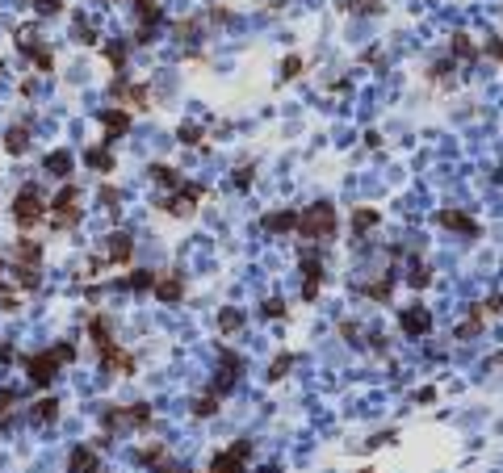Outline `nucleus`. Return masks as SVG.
<instances>
[{"instance_id": "nucleus-45", "label": "nucleus", "mask_w": 503, "mask_h": 473, "mask_svg": "<svg viewBox=\"0 0 503 473\" xmlns=\"http://www.w3.org/2000/svg\"><path fill=\"white\" fill-rule=\"evenodd\" d=\"M487 50H491L495 59H503V38H495V42H487Z\"/></svg>"}, {"instance_id": "nucleus-15", "label": "nucleus", "mask_w": 503, "mask_h": 473, "mask_svg": "<svg viewBox=\"0 0 503 473\" xmlns=\"http://www.w3.org/2000/svg\"><path fill=\"white\" fill-rule=\"evenodd\" d=\"M260 226L273 231V235H285V231H298V214L294 210H277V214H264Z\"/></svg>"}, {"instance_id": "nucleus-17", "label": "nucleus", "mask_w": 503, "mask_h": 473, "mask_svg": "<svg viewBox=\"0 0 503 473\" xmlns=\"http://www.w3.org/2000/svg\"><path fill=\"white\" fill-rule=\"evenodd\" d=\"M101 126H105V134H109L105 143H113L118 134L130 130V113H122V109H105V113H101Z\"/></svg>"}, {"instance_id": "nucleus-39", "label": "nucleus", "mask_w": 503, "mask_h": 473, "mask_svg": "<svg viewBox=\"0 0 503 473\" xmlns=\"http://www.w3.org/2000/svg\"><path fill=\"white\" fill-rule=\"evenodd\" d=\"M76 34H80V42H97V29H92L88 21H80V25H76Z\"/></svg>"}, {"instance_id": "nucleus-10", "label": "nucleus", "mask_w": 503, "mask_h": 473, "mask_svg": "<svg viewBox=\"0 0 503 473\" xmlns=\"http://www.w3.org/2000/svg\"><path fill=\"white\" fill-rule=\"evenodd\" d=\"M101 449L97 444H80V449H71V457H67V473H101V457H97Z\"/></svg>"}, {"instance_id": "nucleus-33", "label": "nucleus", "mask_w": 503, "mask_h": 473, "mask_svg": "<svg viewBox=\"0 0 503 473\" xmlns=\"http://www.w3.org/2000/svg\"><path fill=\"white\" fill-rule=\"evenodd\" d=\"M344 8H348V13H357V17H365V13H378V8H382V0H344Z\"/></svg>"}, {"instance_id": "nucleus-42", "label": "nucleus", "mask_w": 503, "mask_h": 473, "mask_svg": "<svg viewBox=\"0 0 503 473\" xmlns=\"http://www.w3.org/2000/svg\"><path fill=\"white\" fill-rule=\"evenodd\" d=\"M483 310H487V314H503V293L491 298V302H483Z\"/></svg>"}, {"instance_id": "nucleus-34", "label": "nucleus", "mask_w": 503, "mask_h": 473, "mask_svg": "<svg viewBox=\"0 0 503 473\" xmlns=\"http://www.w3.org/2000/svg\"><path fill=\"white\" fill-rule=\"evenodd\" d=\"M290 369H294V356H277V361H273V373H269V377H273V381H281Z\"/></svg>"}, {"instance_id": "nucleus-1", "label": "nucleus", "mask_w": 503, "mask_h": 473, "mask_svg": "<svg viewBox=\"0 0 503 473\" xmlns=\"http://www.w3.org/2000/svg\"><path fill=\"white\" fill-rule=\"evenodd\" d=\"M71 361H76V348H71V344H55V348H46V352L25 356V373H29L34 386H50V381L59 377V369L71 365Z\"/></svg>"}, {"instance_id": "nucleus-24", "label": "nucleus", "mask_w": 503, "mask_h": 473, "mask_svg": "<svg viewBox=\"0 0 503 473\" xmlns=\"http://www.w3.org/2000/svg\"><path fill=\"white\" fill-rule=\"evenodd\" d=\"M4 147H8L13 155H21V151L29 147V126H13V130L4 134Z\"/></svg>"}, {"instance_id": "nucleus-32", "label": "nucleus", "mask_w": 503, "mask_h": 473, "mask_svg": "<svg viewBox=\"0 0 503 473\" xmlns=\"http://www.w3.org/2000/svg\"><path fill=\"white\" fill-rule=\"evenodd\" d=\"M218 402H222L218 394H206V398H197V402H193V415H201V419H206V415H214V411H218Z\"/></svg>"}, {"instance_id": "nucleus-6", "label": "nucleus", "mask_w": 503, "mask_h": 473, "mask_svg": "<svg viewBox=\"0 0 503 473\" xmlns=\"http://www.w3.org/2000/svg\"><path fill=\"white\" fill-rule=\"evenodd\" d=\"M197 201H201V184H180V189H172V197L160 201V210L172 218H189L197 210Z\"/></svg>"}, {"instance_id": "nucleus-2", "label": "nucleus", "mask_w": 503, "mask_h": 473, "mask_svg": "<svg viewBox=\"0 0 503 473\" xmlns=\"http://www.w3.org/2000/svg\"><path fill=\"white\" fill-rule=\"evenodd\" d=\"M298 239H306V243H332L336 239V205H327V201L306 205L298 214Z\"/></svg>"}, {"instance_id": "nucleus-9", "label": "nucleus", "mask_w": 503, "mask_h": 473, "mask_svg": "<svg viewBox=\"0 0 503 473\" xmlns=\"http://www.w3.org/2000/svg\"><path fill=\"white\" fill-rule=\"evenodd\" d=\"M97 352H101V369H105V373L134 377V356H130L126 348H118V344H105V348H97Z\"/></svg>"}, {"instance_id": "nucleus-46", "label": "nucleus", "mask_w": 503, "mask_h": 473, "mask_svg": "<svg viewBox=\"0 0 503 473\" xmlns=\"http://www.w3.org/2000/svg\"><path fill=\"white\" fill-rule=\"evenodd\" d=\"M361 473H374V470H361Z\"/></svg>"}, {"instance_id": "nucleus-19", "label": "nucleus", "mask_w": 503, "mask_h": 473, "mask_svg": "<svg viewBox=\"0 0 503 473\" xmlns=\"http://www.w3.org/2000/svg\"><path fill=\"white\" fill-rule=\"evenodd\" d=\"M88 335H92V348L113 344V323H109V314H92V319H88Z\"/></svg>"}, {"instance_id": "nucleus-40", "label": "nucleus", "mask_w": 503, "mask_h": 473, "mask_svg": "<svg viewBox=\"0 0 503 473\" xmlns=\"http://www.w3.org/2000/svg\"><path fill=\"white\" fill-rule=\"evenodd\" d=\"M298 67H302V59H285V63H281V75L290 80V75H298Z\"/></svg>"}, {"instance_id": "nucleus-31", "label": "nucleus", "mask_w": 503, "mask_h": 473, "mask_svg": "<svg viewBox=\"0 0 503 473\" xmlns=\"http://www.w3.org/2000/svg\"><path fill=\"white\" fill-rule=\"evenodd\" d=\"M378 218H382L378 210H357V214H353V226H357V231H369V226H378Z\"/></svg>"}, {"instance_id": "nucleus-3", "label": "nucleus", "mask_w": 503, "mask_h": 473, "mask_svg": "<svg viewBox=\"0 0 503 473\" xmlns=\"http://www.w3.org/2000/svg\"><path fill=\"white\" fill-rule=\"evenodd\" d=\"M13 218H17V226H21V231H34V226L46 218V201H42L38 184H25V189L13 197Z\"/></svg>"}, {"instance_id": "nucleus-25", "label": "nucleus", "mask_w": 503, "mask_h": 473, "mask_svg": "<svg viewBox=\"0 0 503 473\" xmlns=\"http://www.w3.org/2000/svg\"><path fill=\"white\" fill-rule=\"evenodd\" d=\"M155 277L160 272H130V277H122V285L134 289V293H147V289H155Z\"/></svg>"}, {"instance_id": "nucleus-35", "label": "nucleus", "mask_w": 503, "mask_h": 473, "mask_svg": "<svg viewBox=\"0 0 503 473\" xmlns=\"http://www.w3.org/2000/svg\"><path fill=\"white\" fill-rule=\"evenodd\" d=\"M105 54H109V63H113L118 71L126 67V46H105Z\"/></svg>"}, {"instance_id": "nucleus-16", "label": "nucleus", "mask_w": 503, "mask_h": 473, "mask_svg": "<svg viewBox=\"0 0 503 473\" xmlns=\"http://www.w3.org/2000/svg\"><path fill=\"white\" fill-rule=\"evenodd\" d=\"M441 226H449V231H462V235H479V222L470 218V214H462V210H441Z\"/></svg>"}, {"instance_id": "nucleus-7", "label": "nucleus", "mask_w": 503, "mask_h": 473, "mask_svg": "<svg viewBox=\"0 0 503 473\" xmlns=\"http://www.w3.org/2000/svg\"><path fill=\"white\" fill-rule=\"evenodd\" d=\"M248 457H252V440H235L227 453H218V457L210 461V473H243Z\"/></svg>"}, {"instance_id": "nucleus-36", "label": "nucleus", "mask_w": 503, "mask_h": 473, "mask_svg": "<svg viewBox=\"0 0 503 473\" xmlns=\"http://www.w3.org/2000/svg\"><path fill=\"white\" fill-rule=\"evenodd\" d=\"M428 281H432V272H428L424 264H416V268H411V285H416V289H424Z\"/></svg>"}, {"instance_id": "nucleus-26", "label": "nucleus", "mask_w": 503, "mask_h": 473, "mask_svg": "<svg viewBox=\"0 0 503 473\" xmlns=\"http://www.w3.org/2000/svg\"><path fill=\"white\" fill-rule=\"evenodd\" d=\"M151 176H155L164 189H180V184H185V180L176 176V168H168V163H151Z\"/></svg>"}, {"instance_id": "nucleus-29", "label": "nucleus", "mask_w": 503, "mask_h": 473, "mask_svg": "<svg viewBox=\"0 0 503 473\" xmlns=\"http://www.w3.org/2000/svg\"><path fill=\"white\" fill-rule=\"evenodd\" d=\"M239 327H243V310H222V314H218V331H222V335H231V331H239Z\"/></svg>"}, {"instance_id": "nucleus-23", "label": "nucleus", "mask_w": 503, "mask_h": 473, "mask_svg": "<svg viewBox=\"0 0 503 473\" xmlns=\"http://www.w3.org/2000/svg\"><path fill=\"white\" fill-rule=\"evenodd\" d=\"M38 260H42V243L38 239H17V264L38 268Z\"/></svg>"}, {"instance_id": "nucleus-27", "label": "nucleus", "mask_w": 503, "mask_h": 473, "mask_svg": "<svg viewBox=\"0 0 503 473\" xmlns=\"http://www.w3.org/2000/svg\"><path fill=\"white\" fill-rule=\"evenodd\" d=\"M449 50L458 54V59H479V46L466 38V34H453V42H449Z\"/></svg>"}, {"instance_id": "nucleus-18", "label": "nucleus", "mask_w": 503, "mask_h": 473, "mask_svg": "<svg viewBox=\"0 0 503 473\" xmlns=\"http://www.w3.org/2000/svg\"><path fill=\"white\" fill-rule=\"evenodd\" d=\"M302 272H306L302 298H306V302H315V298H319V289H323V268H319V264H315V260L306 256V260H302Z\"/></svg>"}, {"instance_id": "nucleus-21", "label": "nucleus", "mask_w": 503, "mask_h": 473, "mask_svg": "<svg viewBox=\"0 0 503 473\" xmlns=\"http://www.w3.org/2000/svg\"><path fill=\"white\" fill-rule=\"evenodd\" d=\"M29 419H34L38 428H46V423H55V419H59V402H55V398H38V402L29 407Z\"/></svg>"}, {"instance_id": "nucleus-11", "label": "nucleus", "mask_w": 503, "mask_h": 473, "mask_svg": "<svg viewBox=\"0 0 503 473\" xmlns=\"http://www.w3.org/2000/svg\"><path fill=\"white\" fill-rule=\"evenodd\" d=\"M130 256H134V239L126 231H118V235L105 239V260L109 264H130Z\"/></svg>"}, {"instance_id": "nucleus-38", "label": "nucleus", "mask_w": 503, "mask_h": 473, "mask_svg": "<svg viewBox=\"0 0 503 473\" xmlns=\"http://www.w3.org/2000/svg\"><path fill=\"white\" fill-rule=\"evenodd\" d=\"M180 143L197 147V143H201V130H197V126H180Z\"/></svg>"}, {"instance_id": "nucleus-28", "label": "nucleus", "mask_w": 503, "mask_h": 473, "mask_svg": "<svg viewBox=\"0 0 503 473\" xmlns=\"http://www.w3.org/2000/svg\"><path fill=\"white\" fill-rule=\"evenodd\" d=\"M13 281L25 285V289H38V268H29V264H13Z\"/></svg>"}, {"instance_id": "nucleus-22", "label": "nucleus", "mask_w": 503, "mask_h": 473, "mask_svg": "<svg viewBox=\"0 0 503 473\" xmlns=\"http://www.w3.org/2000/svg\"><path fill=\"white\" fill-rule=\"evenodd\" d=\"M84 163H88V168H97V172H113L109 143H101V147H88V151H84Z\"/></svg>"}, {"instance_id": "nucleus-14", "label": "nucleus", "mask_w": 503, "mask_h": 473, "mask_svg": "<svg viewBox=\"0 0 503 473\" xmlns=\"http://www.w3.org/2000/svg\"><path fill=\"white\" fill-rule=\"evenodd\" d=\"M21 50H25V54H29V59H34L42 71H50V67H55V54H50L42 42H38V34H21Z\"/></svg>"}, {"instance_id": "nucleus-20", "label": "nucleus", "mask_w": 503, "mask_h": 473, "mask_svg": "<svg viewBox=\"0 0 503 473\" xmlns=\"http://www.w3.org/2000/svg\"><path fill=\"white\" fill-rule=\"evenodd\" d=\"M71 168H76V155H71V151H50V155H46V172H50V176L67 180Z\"/></svg>"}, {"instance_id": "nucleus-30", "label": "nucleus", "mask_w": 503, "mask_h": 473, "mask_svg": "<svg viewBox=\"0 0 503 473\" xmlns=\"http://www.w3.org/2000/svg\"><path fill=\"white\" fill-rule=\"evenodd\" d=\"M13 411H17V390H0V432H4Z\"/></svg>"}, {"instance_id": "nucleus-4", "label": "nucleus", "mask_w": 503, "mask_h": 473, "mask_svg": "<svg viewBox=\"0 0 503 473\" xmlns=\"http://www.w3.org/2000/svg\"><path fill=\"white\" fill-rule=\"evenodd\" d=\"M46 218H50L55 231H71V226L80 222V189H76V184H63V193L50 201Z\"/></svg>"}, {"instance_id": "nucleus-5", "label": "nucleus", "mask_w": 503, "mask_h": 473, "mask_svg": "<svg viewBox=\"0 0 503 473\" xmlns=\"http://www.w3.org/2000/svg\"><path fill=\"white\" fill-rule=\"evenodd\" d=\"M147 423H151V407H139V402H134V407H105V411H101L105 436H109L113 428L122 432V428H147Z\"/></svg>"}, {"instance_id": "nucleus-43", "label": "nucleus", "mask_w": 503, "mask_h": 473, "mask_svg": "<svg viewBox=\"0 0 503 473\" xmlns=\"http://www.w3.org/2000/svg\"><path fill=\"white\" fill-rule=\"evenodd\" d=\"M101 201H105V205H113V201H118V193H113V184H101Z\"/></svg>"}, {"instance_id": "nucleus-41", "label": "nucleus", "mask_w": 503, "mask_h": 473, "mask_svg": "<svg viewBox=\"0 0 503 473\" xmlns=\"http://www.w3.org/2000/svg\"><path fill=\"white\" fill-rule=\"evenodd\" d=\"M34 8L46 17V13H59V0H34Z\"/></svg>"}, {"instance_id": "nucleus-47", "label": "nucleus", "mask_w": 503, "mask_h": 473, "mask_svg": "<svg viewBox=\"0 0 503 473\" xmlns=\"http://www.w3.org/2000/svg\"><path fill=\"white\" fill-rule=\"evenodd\" d=\"M0 272H4V264H0Z\"/></svg>"}, {"instance_id": "nucleus-12", "label": "nucleus", "mask_w": 503, "mask_h": 473, "mask_svg": "<svg viewBox=\"0 0 503 473\" xmlns=\"http://www.w3.org/2000/svg\"><path fill=\"white\" fill-rule=\"evenodd\" d=\"M151 293H155L160 302H180V298H185V281H180V272H160Z\"/></svg>"}, {"instance_id": "nucleus-37", "label": "nucleus", "mask_w": 503, "mask_h": 473, "mask_svg": "<svg viewBox=\"0 0 503 473\" xmlns=\"http://www.w3.org/2000/svg\"><path fill=\"white\" fill-rule=\"evenodd\" d=\"M17 306H21V298H17L13 289H4V285H0V310H17Z\"/></svg>"}, {"instance_id": "nucleus-44", "label": "nucleus", "mask_w": 503, "mask_h": 473, "mask_svg": "<svg viewBox=\"0 0 503 473\" xmlns=\"http://www.w3.org/2000/svg\"><path fill=\"white\" fill-rule=\"evenodd\" d=\"M281 310H285V306H281V302H264V314H269V319H277V314H281Z\"/></svg>"}, {"instance_id": "nucleus-13", "label": "nucleus", "mask_w": 503, "mask_h": 473, "mask_svg": "<svg viewBox=\"0 0 503 473\" xmlns=\"http://www.w3.org/2000/svg\"><path fill=\"white\" fill-rule=\"evenodd\" d=\"M399 323H403V331H407V335H428V331H432V314H428L424 306L403 310V319H399Z\"/></svg>"}, {"instance_id": "nucleus-8", "label": "nucleus", "mask_w": 503, "mask_h": 473, "mask_svg": "<svg viewBox=\"0 0 503 473\" xmlns=\"http://www.w3.org/2000/svg\"><path fill=\"white\" fill-rule=\"evenodd\" d=\"M113 96H118V105H130V109H151V92H147V84H130L126 75H118V80H113Z\"/></svg>"}]
</instances>
